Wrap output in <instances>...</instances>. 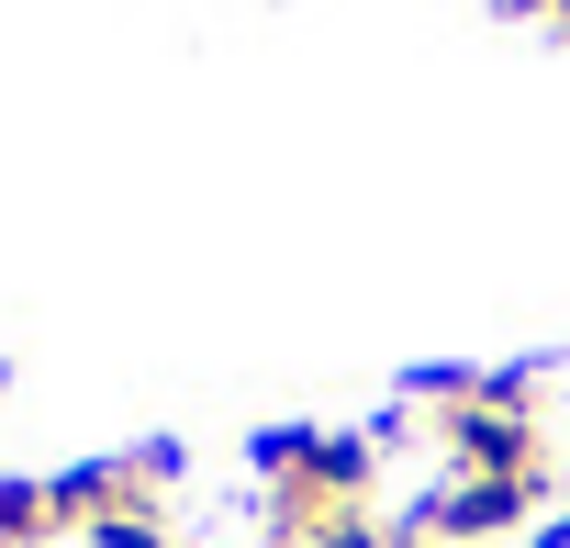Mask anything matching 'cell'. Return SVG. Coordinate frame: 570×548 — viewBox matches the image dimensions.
Masks as SVG:
<instances>
[{
	"instance_id": "5",
	"label": "cell",
	"mask_w": 570,
	"mask_h": 548,
	"mask_svg": "<svg viewBox=\"0 0 570 548\" xmlns=\"http://www.w3.org/2000/svg\"><path fill=\"white\" fill-rule=\"evenodd\" d=\"M537 548H570V515H559V526H537Z\"/></svg>"
},
{
	"instance_id": "3",
	"label": "cell",
	"mask_w": 570,
	"mask_h": 548,
	"mask_svg": "<svg viewBox=\"0 0 570 548\" xmlns=\"http://www.w3.org/2000/svg\"><path fill=\"white\" fill-rule=\"evenodd\" d=\"M90 548H168V515L157 503H112V515H90Z\"/></svg>"
},
{
	"instance_id": "6",
	"label": "cell",
	"mask_w": 570,
	"mask_h": 548,
	"mask_svg": "<svg viewBox=\"0 0 570 548\" xmlns=\"http://www.w3.org/2000/svg\"><path fill=\"white\" fill-rule=\"evenodd\" d=\"M548 23H559V35H570V0H548Z\"/></svg>"
},
{
	"instance_id": "1",
	"label": "cell",
	"mask_w": 570,
	"mask_h": 548,
	"mask_svg": "<svg viewBox=\"0 0 570 548\" xmlns=\"http://www.w3.org/2000/svg\"><path fill=\"white\" fill-rule=\"evenodd\" d=\"M537 515V481H448L425 515H403V548L436 537V548H481V537H514Z\"/></svg>"
},
{
	"instance_id": "2",
	"label": "cell",
	"mask_w": 570,
	"mask_h": 548,
	"mask_svg": "<svg viewBox=\"0 0 570 548\" xmlns=\"http://www.w3.org/2000/svg\"><path fill=\"white\" fill-rule=\"evenodd\" d=\"M68 515H57V481H0V548H35V537H57Z\"/></svg>"
},
{
	"instance_id": "4",
	"label": "cell",
	"mask_w": 570,
	"mask_h": 548,
	"mask_svg": "<svg viewBox=\"0 0 570 548\" xmlns=\"http://www.w3.org/2000/svg\"><path fill=\"white\" fill-rule=\"evenodd\" d=\"M303 548H403V526H381V515H325Z\"/></svg>"
}]
</instances>
